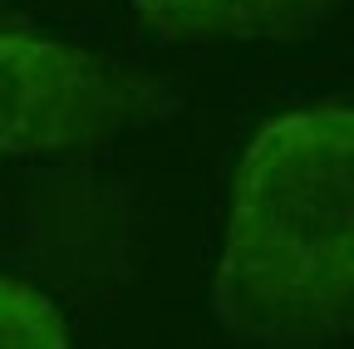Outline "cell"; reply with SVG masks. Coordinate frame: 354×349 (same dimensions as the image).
I'll return each instance as SVG.
<instances>
[{"mask_svg": "<svg viewBox=\"0 0 354 349\" xmlns=\"http://www.w3.org/2000/svg\"><path fill=\"white\" fill-rule=\"evenodd\" d=\"M158 39L197 45H295L315 35L344 0H133Z\"/></svg>", "mask_w": 354, "mask_h": 349, "instance_id": "cell-3", "label": "cell"}, {"mask_svg": "<svg viewBox=\"0 0 354 349\" xmlns=\"http://www.w3.org/2000/svg\"><path fill=\"white\" fill-rule=\"evenodd\" d=\"M212 315L232 339L320 349L354 330V113H281L246 143Z\"/></svg>", "mask_w": 354, "mask_h": 349, "instance_id": "cell-1", "label": "cell"}, {"mask_svg": "<svg viewBox=\"0 0 354 349\" xmlns=\"http://www.w3.org/2000/svg\"><path fill=\"white\" fill-rule=\"evenodd\" d=\"M177 109L183 94L162 74L35 30H0V162L138 133Z\"/></svg>", "mask_w": 354, "mask_h": 349, "instance_id": "cell-2", "label": "cell"}, {"mask_svg": "<svg viewBox=\"0 0 354 349\" xmlns=\"http://www.w3.org/2000/svg\"><path fill=\"white\" fill-rule=\"evenodd\" d=\"M69 325L50 295L25 281H0V349H64Z\"/></svg>", "mask_w": 354, "mask_h": 349, "instance_id": "cell-4", "label": "cell"}]
</instances>
